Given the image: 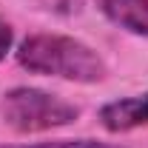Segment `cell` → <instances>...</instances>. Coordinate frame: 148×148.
Segmentation results:
<instances>
[{"label": "cell", "instance_id": "1", "mask_svg": "<svg viewBox=\"0 0 148 148\" xmlns=\"http://www.w3.org/2000/svg\"><path fill=\"white\" fill-rule=\"evenodd\" d=\"M17 63L32 74L83 83V86L103 83L108 77V66L97 54V49L77 37L54 34V32L29 34L17 49Z\"/></svg>", "mask_w": 148, "mask_h": 148}, {"label": "cell", "instance_id": "2", "mask_svg": "<svg viewBox=\"0 0 148 148\" xmlns=\"http://www.w3.org/2000/svg\"><path fill=\"white\" fill-rule=\"evenodd\" d=\"M0 117L17 134H40V131H51L77 123L80 108L57 94L43 91V88L17 86L3 94Z\"/></svg>", "mask_w": 148, "mask_h": 148}, {"label": "cell", "instance_id": "3", "mask_svg": "<svg viewBox=\"0 0 148 148\" xmlns=\"http://www.w3.org/2000/svg\"><path fill=\"white\" fill-rule=\"evenodd\" d=\"M100 125L111 134H125L148 125V91L137 97H123L100 108Z\"/></svg>", "mask_w": 148, "mask_h": 148}, {"label": "cell", "instance_id": "4", "mask_svg": "<svg viewBox=\"0 0 148 148\" xmlns=\"http://www.w3.org/2000/svg\"><path fill=\"white\" fill-rule=\"evenodd\" d=\"M94 3L117 29H125L128 34L137 37H148V0H94Z\"/></svg>", "mask_w": 148, "mask_h": 148}, {"label": "cell", "instance_id": "5", "mask_svg": "<svg viewBox=\"0 0 148 148\" xmlns=\"http://www.w3.org/2000/svg\"><path fill=\"white\" fill-rule=\"evenodd\" d=\"M0 148H125L117 143H100V140H49V143H17V145H0Z\"/></svg>", "mask_w": 148, "mask_h": 148}, {"label": "cell", "instance_id": "6", "mask_svg": "<svg viewBox=\"0 0 148 148\" xmlns=\"http://www.w3.org/2000/svg\"><path fill=\"white\" fill-rule=\"evenodd\" d=\"M12 43H14V29L9 26L6 17H0V63L6 60L9 51H12Z\"/></svg>", "mask_w": 148, "mask_h": 148}]
</instances>
